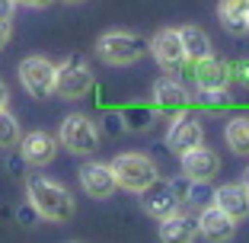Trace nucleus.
Here are the masks:
<instances>
[{
    "mask_svg": "<svg viewBox=\"0 0 249 243\" xmlns=\"http://www.w3.org/2000/svg\"><path fill=\"white\" fill-rule=\"evenodd\" d=\"M26 195H29V202L36 205V211L42 214L45 221L64 224V221H71V218H73V199H71V192H67L61 183L42 176V173H29V176H26Z\"/></svg>",
    "mask_w": 249,
    "mask_h": 243,
    "instance_id": "1",
    "label": "nucleus"
},
{
    "mask_svg": "<svg viewBox=\"0 0 249 243\" xmlns=\"http://www.w3.org/2000/svg\"><path fill=\"white\" fill-rule=\"evenodd\" d=\"M89 90H93V71L83 55L73 52L61 64H54V93H61L64 99H80Z\"/></svg>",
    "mask_w": 249,
    "mask_h": 243,
    "instance_id": "2",
    "label": "nucleus"
},
{
    "mask_svg": "<svg viewBox=\"0 0 249 243\" xmlns=\"http://www.w3.org/2000/svg\"><path fill=\"white\" fill-rule=\"evenodd\" d=\"M96 55L112 67L134 64L147 55V38L138 36V32H106L96 45Z\"/></svg>",
    "mask_w": 249,
    "mask_h": 243,
    "instance_id": "3",
    "label": "nucleus"
},
{
    "mask_svg": "<svg viewBox=\"0 0 249 243\" xmlns=\"http://www.w3.org/2000/svg\"><path fill=\"white\" fill-rule=\"evenodd\" d=\"M61 148H67L77 157H89L99 150V128L89 122V115L83 112H73L61 122Z\"/></svg>",
    "mask_w": 249,
    "mask_h": 243,
    "instance_id": "4",
    "label": "nucleus"
},
{
    "mask_svg": "<svg viewBox=\"0 0 249 243\" xmlns=\"http://www.w3.org/2000/svg\"><path fill=\"white\" fill-rule=\"evenodd\" d=\"M109 167L115 173V183L128 192H141L150 179H157L154 160H147L144 154H118Z\"/></svg>",
    "mask_w": 249,
    "mask_h": 243,
    "instance_id": "5",
    "label": "nucleus"
},
{
    "mask_svg": "<svg viewBox=\"0 0 249 243\" xmlns=\"http://www.w3.org/2000/svg\"><path fill=\"white\" fill-rule=\"evenodd\" d=\"M205 144V128L195 115L189 112H173V122H169V131H166V148L169 154H185V150Z\"/></svg>",
    "mask_w": 249,
    "mask_h": 243,
    "instance_id": "6",
    "label": "nucleus"
},
{
    "mask_svg": "<svg viewBox=\"0 0 249 243\" xmlns=\"http://www.w3.org/2000/svg\"><path fill=\"white\" fill-rule=\"evenodd\" d=\"M19 80L26 87V93L36 96V99H45V96L54 93V64L42 55H32L19 64Z\"/></svg>",
    "mask_w": 249,
    "mask_h": 243,
    "instance_id": "7",
    "label": "nucleus"
},
{
    "mask_svg": "<svg viewBox=\"0 0 249 243\" xmlns=\"http://www.w3.org/2000/svg\"><path fill=\"white\" fill-rule=\"evenodd\" d=\"M150 55L157 58V64L163 71H182L189 61H185V48H182V38H179V29H160L150 42H147Z\"/></svg>",
    "mask_w": 249,
    "mask_h": 243,
    "instance_id": "8",
    "label": "nucleus"
},
{
    "mask_svg": "<svg viewBox=\"0 0 249 243\" xmlns=\"http://www.w3.org/2000/svg\"><path fill=\"white\" fill-rule=\"evenodd\" d=\"M189 77L195 83V90H227L233 74H230V64L217 61L214 55L201 61H189Z\"/></svg>",
    "mask_w": 249,
    "mask_h": 243,
    "instance_id": "9",
    "label": "nucleus"
},
{
    "mask_svg": "<svg viewBox=\"0 0 249 243\" xmlns=\"http://www.w3.org/2000/svg\"><path fill=\"white\" fill-rule=\"evenodd\" d=\"M138 195H141V208H144L147 214H154V218H166L169 211H176V208H179L169 179H160V176L150 179V183H147Z\"/></svg>",
    "mask_w": 249,
    "mask_h": 243,
    "instance_id": "10",
    "label": "nucleus"
},
{
    "mask_svg": "<svg viewBox=\"0 0 249 243\" xmlns=\"http://www.w3.org/2000/svg\"><path fill=\"white\" fill-rule=\"evenodd\" d=\"M80 186L89 199H109L112 192L118 189L115 183V173H112L109 163H83L80 167Z\"/></svg>",
    "mask_w": 249,
    "mask_h": 243,
    "instance_id": "11",
    "label": "nucleus"
},
{
    "mask_svg": "<svg viewBox=\"0 0 249 243\" xmlns=\"http://www.w3.org/2000/svg\"><path fill=\"white\" fill-rule=\"evenodd\" d=\"M179 160H182V173L185 176L201 179V183H211V179L217 176V169H220V157L214 154V150H208L205 144H198V148L179 154Z\"/></svg>",
    "mask_w": 249,
    "mask_h": 243,
    "instance_id": "12",
    "label": "nucleus"
},
{
    "mask_svg": "<svg viewBox=\"0 0 249 243\" xmlns=\"http://www.w3.org/2000/svg\"><path fill=\"white\" fill-rule=\"evenodd\" d=\"M19 154L29 167H45V163H52L54 154H58V141L48 131H29V134L19 138Z\"/></svg>",
    "mask_w": 249,
    "mask_h": 243,
    "instance_id": "13",
    "label": "nucleus"
},
{
    "mask_svg": "<svg viewBox=\"0 0 249 243\" xmlns=\"http://www.w3.org/2000/svg\"><path fill=\"white\" fill-rule=\"evenodd\" d=\"M236 230V221L230 218L227 211H220L214 202H208L198 214V234L208 237V240H230Z\"/></svg>",
    "mask_w": 249,
    "mask_h": 243,
    "instance_id": "14",
    "label": "nucleus"
},
{
    "mask_svg": "<svg viewBox=\"0 0 249 243\" xmlns=\"http://www.w3.org/2000/svg\"><path fill=\"white\" fill-rule=\"evenodd\" d=\"M160 237L166 243H189L198 237V214L189 211H169L166 218H160Z\"/></svg>",
    "mask_w": 249,
    "mask_h": 243,
    "instance_id": "15",
    "label": "nucleus"
},
{
    "mask_svg": "<svg viewBox=\"0 0 249 243\" xmlns=\"http://www.w3.org/2000/svg\"><path fill=\"white\" fill-rule=\"evenodd\" d=\"M154 106L173 115V112L189 109L192 96H189V90H185L179 80H173V77H160V80L154 83Z\"/></svg>",
    "mask_w": 249,
    "mask_h": 243,
    "instance_id": "16",
    "label": "nucleus"
},
{
    "mask_svg": "<svg viewBox=\"0 0 249 243\" xmlns=\"http://www.w3.org/2000/svg\"><path fill=\"white\" fill-rule=\"evenodd\" d=\"M211 202L220 208V211H227L233 221H246V218H249V189L243 183L214 189V199Z\"/></svg>",
    "mask_w": 249,
    "mask_h": 243,
    "instance_id": "17",
    "label": "nucleus"
},
{
    "mask_svg": "<svg viewBox=\"0 0 249 243\" xmlns=\"http://www.w3.org/2000/svg\"><path fill=\"white\" fill-rule=\"evenodd\" d=\"M217 16H220V26H224L230 36L249 32V0H220Z\"/></svg>",
    "mask_w": 249,
    "mask_h": 243,
    "instance_id": "18",
    "label": "nucleus"
},
{
    "mask_svg": "<svg viewBox=\"0 0 249 243\" xmlns=\"http://www.w3.org/2000/svg\"><path fill=\"white\" fill-rule=\"evenodd\" d=\"M179 38H182V48H185V61H201L214 52L208 32L198 29V26H182V29H179Z\"/></svg>",
    "mask_w": 249,
    "mask_h": 243,
    "instance_id": "19",
    "label": "nucleus"
},
{
    "mask_svg": "<svg viewBox=\"0 0 249 243\" xmlns=\"http://www.w3.org/2000/svg\"><path fill=\"white\" fill-rule=\"evenodd\" d=\"M122 115V125L124 131H147V128L154 125L157 118V106H147V103H128L118 109Z\"/></svg>",
    "mask_w": 249,
    "mask_h": 243,
    "instance_id": "20",
    "label": "nucleus"
},
{
    "mask_svg": "<svg viewBox=\"0 0 249 243\" xmlns=\"http://www.w3.org/2000/svg\"><path fill=\"white\" fill-rule=\"evenodd\" d=\"M224 138H227V148L240 157H249V115H236L227 122L224 128Z\"/></svg>",
    "mask_w": 249,
    "mask_h": 243,
    "instance_id": "21",
    "label": "nucleus"
},
{
    "mask_svg": "<svg viewBox=\"0 0 249 243\" xmlns=\"http://www.w3.org/2000/svg\"><path fill=\"white\" fill-rule=\"evenodd\" d=\"M19 144V122L7 106H0V148H16Z\"/></svg>",
    "mask_w": 249,
    "mask_h": 243,
    "instance_id": "22",
    "label": "nucleus"
},
{
    "mask_svg": "<svg viewBox=\"0 0 249 243\" xmlns=\"http://www.w3.org/2000/svg\"><path fill=\"white\" fill-rule=\"evenodd\" d=\"M192 103L195 106H205V109H227L233 99L227 96V90H195V96H192Z\"/></svg>",
    "mask_w": 249,
    "mask_h": 243,
    "instance_id": "23",
    "label": "nucleus"
},
{
    "mask_svg": "<svg viewBox=\"0 0 249 243\" xmlns=\"http://www.w3.org/2000/svg\"><path fill=\"white\" fill-rule=\"evenodd\" d=\"M211 199H214L211 186L201 183V179H192V186H189V202H192V205H208Z\"/></svg>",
    "mask_w": 249,
    "mask_h": 243,
    "instance_id": "24",
    "label": "nucleus"
},
{
    "mask_svg": "<svg viewBox=\"0 0 249 243\" xmlns=\"http://www.w3.org/2000/svg\"><path fill=\"white\" fill-rule=\"evenodd\" d=\"M169 186H173V195H176V202L182 205V202H189V186H192V176H176V179H169Z\"/></svg>",
    "mask_w": 249,
    "mask_h": 243,
    "instance_id": "25",
    "label": "nucleus"
},
{
    "mask_svg": "<svg viewBox=\"0 0 249 243\" xmlns=\"http://www.w3.org/2000/svg\"><path fill=\"white\" fill-rule=\"evenodd\" d=\"M103 128H106V134H109V138H118V134L124 131V125H122V115H118V112H109V115L103 118Z\"/></svg>",
    "mask_w": 249,
    "mask_h": 243,
    "instance_id": "26",
    "label": "nucleus"
},
{
    "mask_svg": "<svg viewBox=\"0 0 249 243\" xmlns=\"http://www.w3.org/2000/svg\"><path fill=\"white\" fill-rule=\"evenodd\" d=\"M16 218H19V221L26 224V227H32V224H38V221H42V214L36 211V205H32V202H26V205H22L19 211H16Z\"/></svg>",
    "mask_w": 249,
    "mask_h": 243,
    "instance_id": "27",
    "label": "nucleus"
},
{
    "mask_svg": "<svg viewBox=\"0 0 249 243\" xmlns=\"http://www.w3.org/2000/svg\"><path fill=\"white\" fill-rule=\"evenodd\" d=\"M7 169L13 173V176H22V169H26V160H22V154H10V157H7Z\"/></svg>",
    "mask_w": 249,
    "mask_h": 243,
    "instance_id": "28",
    "label": "nucleus"
},
{
    "mask_svg": "<svg viewBox=\"0 0 249 243\" xmlns=\"http://www.w3.org/2000/svg\"><path fill=\"white\" fill-rule=\"evenodd\" d=\"M230 74H233L236 80L243 83V87H249V61H240V64H236V71L230 67Z\"/></svg>",
    "mask_w": 249,
    "mask_h": 243,
    "instance_id": "29",
    "label": "nucleus"
},
{
    "mask_svg": "<svg viewBox=\"0 0 249 243\" xmlns=\"http://www.w3.org/2000/svg\"><path fill=\"white\" fill-rule=\"evenodd\" d=\"M13 10H16V0H0V19H13Z\"/></svg>",
    "mask_w": 249,
    "mask_h": 243,
    "instance_id": "30",
    "label": "nucleus"
},
{
    "mask_svg": "<svg viewBox=\"0 0 249 243\" xmlns=\"http://www.w3.org/2000/svg\"><path fill=\"white\" fill-rule=\"evenodd\" d=\"M10 42V22L7 19H0V48Z\"/></svg>",
    "mask_w": 249,
    "mask_h": 243,
    "instance_id": "31",
    "label": "nucleus"
},
{
    "mask_svg": "<svg viewBox=\"0 0 249 243\" xmlns=\"http://www.w3.org/2000/svg\"><path fill=\"white\" fill-rule=\"evenodd\" d=\"M16 3H22V7H48V3H52V0H16Z\"/></svg>",
    "mask_w": 249,
    "mask_h": 243,
    "instance_id": "32",
    "label": "nucleus"
},
{
    "mask_svg": "<svg viewBox=\"0 0 249 243\" xmlns=\"http://www.w3.org/2000/svg\"><path fill=\"white\" fill-rule=\"evenodd\" d=\"M7 99H10V90H7V83L0 80V106H7Z\"/></svg>",
    "mask_w": 249,
    "mask_h": 243,
    "instance_id": "33",
    "label": "nucleus"
},
{
    "mask_svg": "<svg viewBox=\"0 0 249 243\" xmlns=\"http://www.w3.org/2000/svg\"><path fill=\"white\" fill-rule=\"evenodd\" d=\"M243 186H246V189H249V169H246V173H243Z\"/></svg>",
    "mask_w": 249,
    "mask_h": 243,
    "instance_id": "34",
    "label": "nucleus"
},
{
    "mask_svg": "<svg viewBox=\"0 0 249 243\" xmlns=\"http://www.w3.org/2000/svg\"><path fill=\"white\" fill-rule=\"evenodd\" d=\"M67 3H80V0H67Z\"/></svg>",
    "mask_w": 249,
    "mask_h": 243,
    "instance_id": "35",
    "label": "nucleus"
}]
</instances>
